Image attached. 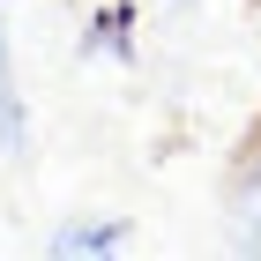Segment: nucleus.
Segmentation results:
<instances>
[{"mask_svg":"<svg viewBox=\"0 0 261 261\" xmlns=\"http://www.w3.org/2000/svg\"><path fill=\"white\" fill-rule=\"evenodd\" d=\"M231 246L261 254V149L246 157V172L231 179Z\"/></svg>","mask_w":261,"mask_h":261,"instance_id":"nucleus-2","label":"nucleus"},{"mask_svg":"<svg viewBox=\"0 0 261 261\" xmlns=\"http://www.w3.org/2000/svg\"><path fill=\"white\" fill-rule=\"evenodd\" d=\"M127 22H135L127 8H105V15H90V38L82 45H90V53H97V45L105 53H127Z\"/></svg>","mask_w":261,"mask_h":261,"instance_id":"nucleus-4","label":"nucleus"},{"mask_svg":"<svg viewBox=\"0 0 261 261\" xmlns=\"http://www.w3.org/2000/svg\"><path fill=\"white\" fill-rule=\"evenodd\" d=\"M120 246H127V224L105 217V224H67L60 239H53V254H82L90 261V254H120Z\"/></svg>","mask_w":261,"mask_h":261,"instance_id":"nucleus-3","label":"nucleus"},{"mask_svg":"<svg viewBox=\"0 0 261 261\" xmlns=\"http://www.w3.org/2000/svg\"><path fill=\"white\" fill-rule=\"evenodd\" d=\"M0 157H30V105H22V90H15L8 22H0Z\"/></svg>","mask_w":261,"mask_h":261,"instance_id":"nucleus-1","label":"nucleus"}]
</instances>
